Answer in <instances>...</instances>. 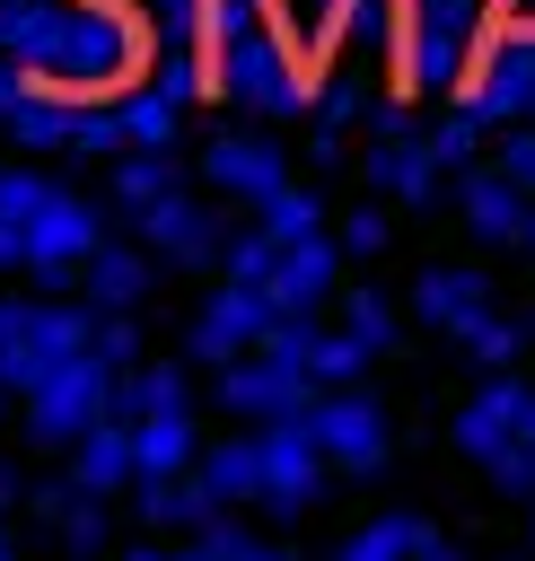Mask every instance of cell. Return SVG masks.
<instances>
[{
    "label": "cell",
    "instance_id": "1",
    "mask_svg": "<svg viewBox=\"0 0 535 561\" xmlns=\"http://www.w3.org/2000/svg\"><path fill=\"white\" fill-rule=\"evenodd\" d=\"M316 447L325 456H342V465H377V447H386V430H377V403H360V394H333V403H316Z\"/></svg>",
    "mask_w": 535,
    "mask_h": 561
},
{
    "label": "cell",
    "instance_id": "2",
    "mask_svg": "<svg viewBox=\"0 0 535 561\" xmlns=\"http://www.w3.org/2000/svg\"><path fill=\"white\" fill-rule=\"evenodd\" d=\"M202 482H210L219 500H246V491H263V438H237V447H210V465H202Z\"/></svg>",
    "mask_w": 535,
    "mask_h": 561
},
{
    "label": "cell",
    "instance_id": "3",
    "mask_svg": "<svg viewBox=\"0 0 535 561\" xmlns=\"http://www.w3.org/2000/svg\"><path fill=\"white\" fill-rule=\"evenodd\" d=\"M421 307H430L439 324H482V280H474V272H439V280L421 289Z\"/></svg>",
    "mask_w": 535,
    "mask_h": 561
},
{
    "label": "cell",
    "instance_id": "4",
    "mask_svg": "<svg viewBox=\"0 0 535 561\" xmlns=\"http://www.w3.org/2000/svg\"><path fill=\"white\" fill-rule=\"evenodd\" d=\"M403 552H412V526L403 517H386V526H368V535L342 543V561H403Z\"/></svg>",
    "mask_w": 535,
    "mask_h": 561
},
{
    "label": "cell",
    "instance_id": "5",
    "mask_svg": "<svg viewBox=\"0 0 535 561\" xmlns=\"http://www.w3.org/2000/svg\"><path fill=\"white\" fill-rule=\"evenodd\" d=\"M210 561H272V552H263V543H246V535H219V543H210Z\"/></svg>",
    "mask_w": 535,
    "mask_h": 561
},
{
    "label": "cell",
    "instance_id": "6",
    "mask_svg": "<svg viewBox=\"0 0 535 561\" xmlns=\"http://www.w3.org/2000/svg\"><path fill=\"white\" fill-rule=\"evenodd\" d=\"M500 26L509 35H535V0H500Z\"/></svg>",
    "mask_w": 535,
    "mask_h": 561
}]
</instances>
